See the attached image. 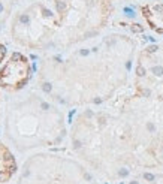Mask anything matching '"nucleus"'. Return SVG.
<instances>
[{
    "label": "nucleus",
    "instance_id": "obj_2",
    "mask_svg": "<svg viewBox=\"0 0 163 184\" xmlns=\"http://www.w3.org/2000/svg\"><path fill=\"white\" fill-rule=\"evenodd\" d=\"M120 175H127V171H120Z\"/></svg>",
    "mask_w": 163,
    "mask_h": 184
},
{
    "label": "nucleus",
    "instance_id": "obj_3",
    "mask_svg": "<svg viewBox=\"0 0 163 184\" xmlns=\"http://www.w3.org/2000/svg\"><path fill=\"white\" fill-rule=\"evenodd\" d=\"M130 184H138V183H135V181H132V183H130Z\"/></svg>",
    "mask_w": 163,
    "mask_h": 184
},
{
    "label": "nucleus",
    "instance_id": "obj_1",
    "mask_svg": "<svg viewBox=\"0 0 163 184\" xmlns=\"http://www.w3.org/2000/svg\"><path fill=\"white\" fill-rule=\"evenodd\" d=\"M144 178L148 180V181H154V175L153 174H144Z\"/></svg>",
    "mask_w": 163,
    "mask_h": 184
}]
</instances>
